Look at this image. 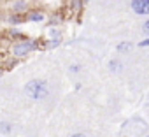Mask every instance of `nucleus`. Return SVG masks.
I'll list each match as a JSON object with an SVG mask.
<instances>
[{
  "label": "nucleus",
  "mask_w": 149,
  "mask_h": 137,
  "mask_svg": "<svg viewBox=\"0 0 149 137\" xmlns=\"http://www.w3.org/2000/svg\"><path fill=\"white\" fill-rule=\"evenodd\" d=\"M25 92H26V95L32 97V99H44V97L47 95V85H46V81H40V79L30 81V83L26 85Z\"/></svg>",
  "instance_id": "f257e3e1"
},
{
  "label": "nucleus",
  "mask_w": 149,
  "mask_h": 137,
  "mask_svg": "<svg viewBox=\"0 0 149 137\" xmlns=\"http://www.w3.org/2000/svg\"><path fill=\"white\" fill-rule=\"evenodd\" d=\"M132 11L139 16L149 14V0H132Z\"/></svg>",
  "instance_id": "f03ea898"
},
{
  "label": "nucleus",
  "mask_w": 149,
  "mask_h": 137,
  "mask_svg": "<svg viewBox=\"0 0 149 137\" xmlns=\"http://www.w3.org/2000/svg\"><path fill=\"white\" fill-rule=\"evenodd\" d=\"M33 48H35V44H33V42L25 41V42H18V44H14L13 53H14L16 56H25V55H28V51H30V49H33Z\"/></svg>",
  "instance_id": "7ed1b4c3"
},
{
  "label": "nucleus",
  "mask_w": 149,
  "mask_h": 137,
  "mask_svg": "<svg viewBox=\"0 0 149 137\" xmlns=\"http://www.w3.org/2000/svg\"><path fill=\"white\" fill-rule=\"evenodd\" d=\"M132 49V44L130 42H119L118 44V51L119 53H126V51H130Z\"/></svg>",
  "instance_id": "20e7f679"
},
{
  "label": "nucleus",
  "mask_w": 149,
  "mask_h": 137,
  "mask_svg": "<svg viewBox=\"0 0 149 137\" xmlns=\"http://www.w3.org/2000/svg\"><path fill=\"white\" fill-rule=\"evenodd\" d=\"M28 20H32V21H42V20H44V16H42L40 13H32V14L28 16Z\"/></svg>",
  "instance_id": "39448f33"
},
{
  "label": "nucleus",
  "mask_w": 149,
  "mask_h": 137,
  "mask_svg": "<svg viewBox=\"0 0 149 137\" xmlns=\"http://www.w3.org/2000/svg\"><path fill=\"white\" fill-rule=\"evenodd\" d=\"M26 7V2H25V0H18V2L14 4V11H23Z\"/></svg>",
  "instance_id": "423d86ee"
},
{
  "label": "nucleus",
  "mask_w": 149,
  "mask_h": 137,
  "mask_svg": "<svg viewBox=\"0 0 149 137\" xmlns=\"http://www.w3.org/2000/svg\"><path fill=\"white\" fill-rule=\"evenodd\" d=\"M0 132H2V134H9L11 132V125L9 123H0Z\"/></svg>",
  "instance_id": "0eeeda50"
},
{
  "label": "nucleus",
  "mask_w": 149,
  "mask_h": 137,
  "mask_svg": "<svg viewBox=\"0 0 149 137\" xmlns=\"http://www.w3.org/2000/svg\"><path fill=\"white\" fill-rule=\"evenodd\" d=\"M121 67H123V65H121L119 62H116V60H114V62H111V68H114V71H119Z\"/></svg>",
  "instance_id": "6e6552de"
},
{
  "label": "nucleus",
  "mask_w": 149,
  "mask_h": 137,
  "mask_svg": "<svg viewBox=\"0 0 149 137\" xmlns=\"http://www.w3.org/2000/svg\"><path fill=\"white\" fill-rule=\"evenodd\" d=\"M139 46H140V48H146V46H149V37H147L146 41H140V42H139Z\"/></svg>",
  "instance_id": "1a4fd4ad"
},
{
  "label": "nucleus",
  "mask_w": 149,
  "mask_h": 137,
  "mask_svg": "<svg viewBox=\"0 0 149 137\" xmlns=\"http://www.w3.org/2000/svg\"><path fill=\"white\" fill-rule=\"evenodd\" d=\"M142 30H144L146 34H149V20H147V21H146V23L142 25Z\"/></svg>",
  "instance_id": "9d476101"
},
{
  "label": "nucleus",
  "mask_w": 149,
  "mask_h": 137,
  "mask_svg": "<svg viewBox=\"0 0 149 137\" xmlns=\"http://www.w3.org/2000/svg\"><path fill=\"white\" fill-rule=\"evenodd\" d=\"M70 71H72V72H77V71H79V65H72Z\"/></svg>",
  "instance_id": "9b49d317"
},
{
  "label": "nucleus",
  "mask_w": 149,
  "mask_h": 137,
  "mask_svg": "<svg viewBox=\"0 0 149 137\" xmlns=\"http://www.w3.org/2000/svg\"><path fill=\"white\" fill-rule=\"evenodd\" d=\"M72 137H84V135H83V134H74Z\"/></svg>",
  "instance_id": "f8f14e48"
},
{
  "label": "nucleus",
  "mask_w": 149,
  "mask_h": 137,
  "mask_svg": "<svg viewBox=\"0 0 149 137\" xmlns=\"http://www.w3.org/2000/svg\"><path fill=\"white\" fill-rule=\"evenodd\" d=\"M83 2H88V0H83Z\"/></svg>",
  "instance_id": "ddd939ff"
},
{
  "label": "nucleus",
  "mask_w": 149,
  "mask_h": 137,
  "mask_svg": "<svg viewBox=\"0 0 149 137\" xmlns=\"http://www.w3.org/2000/svg\"><path fill=\"white\" fill-rule=\"evenodd\" d=\"M147 137H149V135H147Z\"/></svg>",
  "instance_id": "4468645a"
}]
</instances>
